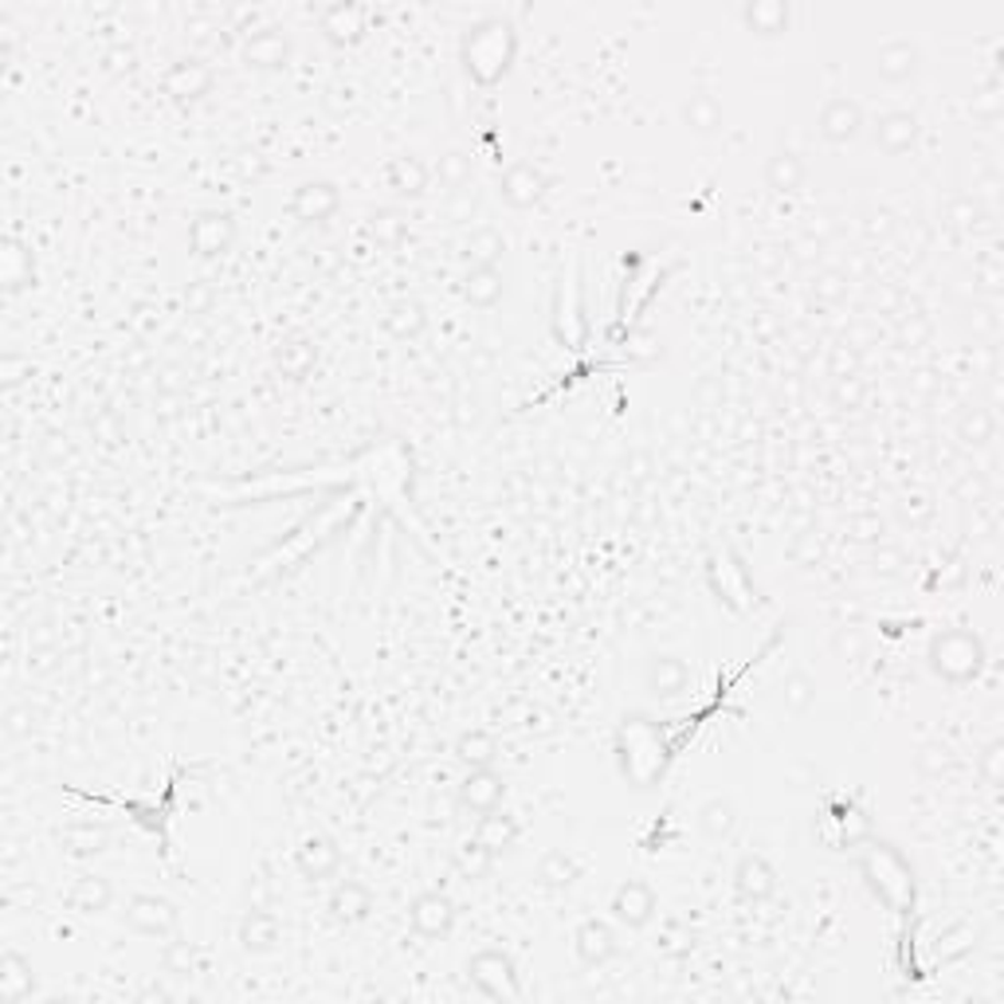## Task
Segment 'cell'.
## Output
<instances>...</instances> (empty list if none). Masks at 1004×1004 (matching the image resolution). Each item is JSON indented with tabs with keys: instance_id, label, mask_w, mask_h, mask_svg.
Wrapping results in <instances>:
<instances>
[{
	"instance_id": "obj_7",
	"label": "cell",
	"mask_w": 1004,
	"mask_h": 1004,
	"mask_svg": "<svg viewBox=\"0 0 1004 1004\" xmlns=\"http://www.w3.org/2000/svg\"><path fill=\"white\" fill-rule=\"evenodd\" d=\"M589 323L581 314V287H577V271H561L557 279V303H554V338L561 341L565 350H581Z\"/></svg>"
},
{
	"instance_id": "obj_34",
	"label": "cell",
	"mask_w": 1004,
	"mask_h": 1004,
	"mask_svg": "<svg viewBox=\"0 0 1004 1004\" xmlns=\"http://www.w3.org/2000/svg\"><path fill=\"white\" fill-rule=\"evenodd\" d=\"M506 295V279H502L499 268H476L467 271V283H463V298L479 310H491L499 306V298Z\"/></svg>"
},
{
	"instance_id": "obj_25",
	"label": "cell",
	"mask_w": 1004,
	"mask_h": 1004,
	"mask_svg": "<svg viewBox=\"0 0 1004 1004\" xmlns=\"http://www.w3.org/2000/svg\"><path fill=\"white\" fill-rule=\"evenodd\" d=\"M644 679H647V690H652V695H659V699H675V695L687 690L690 672H687L683 659H675V655H652V659H647Z\"/></svg>"
},
{
	"instance_id": "obj_51",
	"label": "cell",
	"mask_w": 1004,
	"mask_h": 1004,
	"mask_svg": "<svg viewBox=\"0 0 1004 1004\" xmlns=\"http://www.w3.org/2000/svg\"><path fill=\"white\" fill-rule=\"evenodd\" d=\"M471 212H476V193H471V188H459V193H451L448 220H471Z\"/></svg>"
},
{
	"instance_id": "obj_29",
	"label": "cell",
	"mask_w": 1004,
	"mask_h": 1004,
	"mask_svg": "<svg viewBox=\"0 0 1004 1004\" xmlns=\"http://www.w3.org/2000/svg\"><path fill=\"white\" fill-rule=\"evenodd\" d=\"M279 938H283V930H279V918L268 915V910H260V906H251L248 915H243L240 923V941L248 953H271L279 946Z\"/></svg>"
},
{
	"instance_id": "obj_27",
	"label": "cell",
	"mask_w": 1004,
	"mask_h": 1004,
	"mask_svg": "<svg viewBox=\"0 0 1004 1004\" xmlns=\"http://www.w3.org/2000/svg\"><path fill=\"white\" fill-rule=\"evenodd\" d=\"M875 72L883 83H906L915 79L918 72V47L906 44V40H895V44H883L875 52Z\"/></svg>"
},
{
	"instance_id": "obj_14",
	"label": "cell",
	"mask_w": 1004,
	"mask_h": 1004,
	"mask_svg": "<svg viewBox=\"0 0 1004 1004\" xmlns=\"http://www.w3.org/2000/svg\"><path fill=\"white\" fill-rule=\"evenodd\" d=\"M295 867H298V875L310 878V883L338 875V867H341L338 843H334L330 836H323V832L306 836V840L295 848Z\"/></svg>"
},
{
	"instance_id": "obj_31",
	"label": "cell",
	"mask_w": 1004,
	"mask_h": 1004,
	"mask_svg": "<svg viewBox=\"0 0 1004 1004\" xmlns=\"http://www.w3.org/2000/svg\"><path fill=\"white\" fill-rule=\"evenodd\" d=\"M471 840L479 843V848H487L491 855L506 852V848H514V840H519V825H514V816H506L502 808H491V812L479 816L476 825V836Z\"/></svg>"
},
{
	"instance_id": "obj_33",
	"label": "cell",
	"mask_w": 1004,
	"mask_h": 1004,
	"mask_svg": "<svg viewBox=\"0 0 1004 1004\" xmlns=\"http://www.w3.org/2000/svg\"><path fill=\"white\" fill-rule=\"evenodd\" d=\"M36 989V978H32V965L20 958L17 950H9L0 958V1001L4 1004H20L32 996Z\"/></svg>"
},
{
	"instance_id": "obj_4",
	"label": "cell",
	"mask_w": 1004,
	"mask_h": 1004,
	"mask_svg": "<svg viewBox=\"0 0 1004 1004\" xmlns=\"http://www.w3.org/2000/svg\"><path fill=\"white\" fill-rule=\"evenodd\" d=\"M667 745L659 742V730L647 718H624L620 727V770L636 789H652L667 770Z\"/></svg>"
},
{
	"instance_id": "obj_50",
	"label": "cell",
	"mask_w": 1004,
	"mask_h": 1004,
	"mask_svg": "<svg viewBox=\"0 0 1004 1004\" xmlns=\"http://www.w3.org/2000/svg\"><path fill=\"white\" fill-rule=\"evenodd\" d=\"M165 973H177V978H185V973H193L197 969V946L193 941H170L165 946Z\"/></svg>"
},
{
	"instance_id": "obj_49",
	"label": "cell",
	"mask_w": 1004,
	"mask_h": 1004,
	"mask_svg": "<svg viewBox=\"0 0 1004 1004\" xmlns=\"http://www.w3.org/2000/svg\"><path fill=\"white\" fill-rule=\"evenodd\" d=\"M491 863H494V855L487 852V848H479L476 840H467L456 855V871L463 878H483L487 871H491Z\"/></svg>"
},
{
	"instance_id": "obj_43",
	"label": "cell",
	"mask_w": 1004,
	"mask_h": 1004,
	"mask_svg": "<svg viewBox=\"0 0 1004 1004\" xmlns=\"http://www.w3.org/2000/svg\"><path fill=\"white\" fill-rule=\"evenodd\" d=\"M699 825H702V832H707L710 840H727V836L734 832V825H738L734 805H730V800H722V797L707 800V805L699 808Z\"/></svg>"
},
{
	"instance_id": "obj_39",
	"label": "cell",
	"mask_w": 1004,
	"mask_h": 1004,
	"mask_svg": "<svg viewBox=\"0 0 1004 1004\" xmlns=\"http://www.w3.org/2000/svg\"><path fill=\"white\" fill-rule=\"evenodd\" d=\"M502 251H506V240H502L494 228H479V232H471V240L463 243V260L467 268H499Z\"/></svg>"
},
{
	"instance_id": "obj_11",
	"label": "cell",
	"mask_w": 1004,
	"mask_h": 1004,
	"mask_svg": "<svg viewBox=\"0 0 1004 1004\" xmlns=\"http://www.w3.org/2000/svg\"><path fill=\"white\" fill-rule=\"evenodd\" d=\"M338 208H341V193L330 181H306V185L295 188V197H291V216L303 220V225H326Z\"/></svg>"
},
{
	"instance_id": "obj_12",
	"label": "cell",
	"mask_w": 1004,
	"mask_h": 1004,
	"mask_svg": "<svg viewBox=\"0 0 1004 1004\" xmlns=\"http://www.w3.org/2000/svg\"><path fill=\"white\" fill-rule=\"evenodd\" d=\"M655 910H659L655 891L647 887V883H640V878H628L624 887L612 895V918H616L620 926H628V930H644V926L655 918Z\"/></svg>"
},
{
	"instance_id": "obj_42",
	"label": "cell",
	"mask_w": 1004,
	"mask_h": 1004,
	"mask_svg": "<svg viewBox=\"0 0 1004 1004\" xmlns=\"http://www.w3.org/2000/svg\"><path fill=\"white\" fill-rule=\"evenodd\" d=\"M538 878L546 883V887H569V883H577L581 878V863H577V855H569V852H549V855H542V863H538Z\"/></svg>"
},
{
	"instance_id": "obj_23",
	"label": "cell",
	"mask_w": 1004,
	"mask_h": 1004,
	"mask_svg": "<svg viewBox=\"0 0 1004 1004\" xmlns=\"http://www.w3.org/2000/svg\"><path fill=\"white\" fill-rule=\"evenodd\" d=\"M63 852L75 855V860H87V855H99L107 852L110 843V828L102 820H72V825L59 832Z\"/></svg>"
},
{
	"instance_id": "obj_15",
	"label": "cell",
	"mask_w": 1004,
	"mask_h": 1004,
	"mask_svg": "<svg viewBox=\"0 0 1004 1004\" xmlns=\"http://www.w3.org/2000/svg\"><path fill=\"white\" fill-rule=\"evenodd\" d=\"M499 188H502V200H506L511 208H534L542 197H546L549 177L538 170V165L519 162V165H511V170L502 173Z\"/></svg>"
},
{
	"instance_id": "obj_44",
	"label": "cell",
	"mask_w": 1004,
	"mask_h": 1004,
	"mask_svg": "<svg viewBox=\"0 0 1004 1004\" xmlns=\"http://www.w3.org/2000/svg\"><path fill=\"white\" fill-rule=\"evenodd\" d=\"M32 275H36V271H32V251H24L17 240L4 243V287L9 291L28 287Z\"/></svg>"
},
{
	"instance_id": "obj_8",
	"label": "cell",
	"mask_w": 1004,
	"mask_h": 1004,
	"mask_svg": "<svg viewBox=\"0 0 1004 1004\" xmlns=\"http://www.w3.org/2000/svg\"><path fill=\"white\" fill-rule=\"evenodd\" d=\"M177 906L162 895H134L126 903V926L145 938H173L177 934Z\"/></svg>"
},
{
	"instance_id": "obj_38",
	"label": "cell",
	"mask_w": 1004,
	"mask_h": 1004,
	"mask_svg": "<svg viewBox=\"0 0 1004 1004\" xmlns=\"http://www.w3.org/2000/svg\"><path fill=\"white\" fill-rule=\"evenodd\" d=\"M456 757L467 770H491L494 757H499V742H494L487 730H467L456 742Z\"/></svg>"
},
{
	"instance_id": "obj_22",
	"label": "cell",
	"mask_w": 1004,
	"mask_h": 1004,
	"mask_svg": "<svg viewBox=\"0 0 1004 1004\" xmlns=\"http://www.w3.org/2000/svg\"><path fill=\"white\" fill-rule=\"evenodd\" d=\"M428 181H432L428 165H424L421 157H408V153H404V157H393V162L385 165V185L404 200L424 197V193H428Z\"/></svg>"
},
{
	"instance_id": "obj_24",
	"label": "cell",
	"mask_w": 1004,
	"mask_h": 1004,
	"mask_svg": "<svg viewBox=\"0 0 1004 1004\" xmlns=\"http://www.w3.org/2000/svg\"><path fill=\"white\" fill-rule=\"evenodd\" d=\"M863 130V110L860 102L852 99H832L825 110H820V134L828 138V142H852L855 134Z\"/></svg>"
},
{
	"instance_id": "obj_40",
	"label": "cell",
	"mask_w": 1004,
	"mask_h": 1004,
	"mask_svg": "<svg viewBox=\"0 0 1004 1004\" xmlns=\"http://www.w3.org/2000/svg\"><path fill=\"white\" fill-rule=\"evenodd\" d=\"M683 122H687L695 134H714L718 126H722V107H718L714 95L699 90V95H690L687 107H683Z\"/></svg>"
},
{
	"instance_id": "obj_17",
	"label": "cell",
	"mask_w": 1004,
	"mask_h": 1004,
	"mask_svg": "<svg viewBox=\"0 0 1004 1004\" xmlns=\"http://www.w3.org/2000/svg\"><path fill=\"white\" fill-rule=\"evenodd\" d=\"M243 59L260 72H279L291 63V40L279 32V28H260L255 36H248L243 44Z\"/></svg>"
},
{
	"instance_id": "obj_13",
	"label": "cell",
	"mask_w": 1004,
	"mask_h": 1004,
	"mask_svg": "<svg viewBox=\"0 0 1004 1004\" xmlns=\"http://www.w3.org/2000/svg\"><path fill=\"white\" fill-rule=\"evenodd\" d=\"M816 832H820V840H825L828 848H855V843H863L871 836V820L863 808H855L852 800H848V805H840L836 812H828Z\"/></svg>"
},
{
	"instance_id": "obj_30",
	"label": "cell",
	"mask_w": 1004,
	"mask_h": 1004,
	"mask_svg": "<svg viewBox=\"0 0 1004 1004\" xmlns=\"http://www.w3.org/2000/svg\"><path fill=\"white\" fill-rule=\"evenodd\" d=\"M365 20L369 12L361 4H334V9L323 12V32L334 44H358L365 36Z\"/></svg>"
},
{
	"instance_id": "obj_45",
	"label": "cell",
	"mask_w": 1004,
	"mask_h": 1004,
	"mask_svg": "<svg viewBox=\"0 0 1004 1004\" xmlns=\"http://www.w3.org/2000/svg\"><path fill=\"white\" fill-rule=\"evenodd\" d=\"M781 702H785V710H793V714H805V710L816 702V683H812V675L793 672L789 679L781 683Z\"/></svg>"
},
{
	"instance_id": "obj_5",
	"label": "cell",
	"mask_w": 1004,
	"mask_h": 1004,
	"mask_svg": "<svg viewBox=\"0 0 1004 1004\" xmlns=\"http://www.w3.org/2000/svg\"><path fill=\"white\" fill-rule=\"evenodd\" d=\"M985 664V647L973 632H941L930 644V667L946 683H969Z\"/></svg>"
},
{
	"instance_id": "obj_10",
	"label": "cell",
	"mask_w": 1004,
	"mask_h": 1004,
	"mask_svg": "<svg viewBox=\"0 0 1004 1004\" xmlns=\"http://www.w3.org/2000/svg\"><path fill=\"white\" fill-rule=\"evenodd\" d=\"M236 243V225L228 212H200L188 228V248L197 251L200 260H216Z\"/></svg>"
},
{
	"instance_id": "obj_41",
	"label": "cell",
	"mask_w": 1004,
	"mask_h": 1004,
	"mask_svg": "<svg viewBox=\"0 0 1004 1004\" xmlns=\"http://www.w3.org/2000/svg\"><path fill=\"white\" fill-rule=\"evenodd\" d=\"M765 181H770L773 193H797L800 181H805V162H800L797 153H777L765 165Z\"/></svg>"
},
{
	"instance_id": "obj_26",
	"label": "cell",
	"mask_w": 1004,
	"mask_h": 1004,
	"mask_svg": "<svg viewBox=\"0 0 1004 1004\" xmlns=\"http://www.w3.org/2000/svg\"><path fill=\"white\" fill-rule=\"evenodd\" d=\"M710 581L718 589V601H727L730 609L742 612L750 604V581H745V569L730 557H714L710 561Z\"/></svg>"
},
{
	"instance_id": "obj_36",
	"label": "cell",
	"mask_w": 1004,
	"mask_h": 1004,
	"mask_svg": "<svg viewBox=\"0 0 1004 1004\" xmlns=\"http://www.w3.org/2000/svg\"><path fill=\"white\" fill-rule=\"evenodd\" d=\"M742 20L750 32L757 36H781L789 28V4H777V0H753L742 9Z\"/></svg>"
},
{
	"instance_id": "obj_37",
	"label": "cell",
	"mask_w": 1004,
	"mask_h": 1004,
	"mask_svg": "<svg viewBox=\"0 0 1004 1004\" xmlns=\"http://www.w3.org/2000/svg\"><path fill=\"white\" fill-rule=\"evenodd\" d=\"M424 326H428V314H424V306L413 303V298H401V303H393L385 310V330L393 334L396 341L421 338Z\"/></svg>"
},
{
	"instance_id": "obj_28",
	"label": "cell",
	"mask_w": 1004,
	"mask_h": 1004,
	"mask_svg": "<svg viewBox=\"0 0 1004 1004\" xmlns=\"http://www.w3.org/2000/svg\"><path fill=\"white\" fill-rule=\"evenodd\" d=\"M369 910H373V891L365 887V883H358V878H346V883H338L330 895V915L338 918V923H361V918H369Z\"/></svg>"
},
{
	"instance_id": "obj_53",
	"label": "cell",
	"mask_w": 1004,
	"mask_h": 1004,
	"mask_svg": "<svg viewBox=\"0 0 1004 1004\" xmlns=\"http://www.w3.org/2000/svg\"><path fill=\"white\" fill-rule=\"evenodd\" d=\"M985 777L1001 781V745H989L985 750Z\"/></svg>"
},
{
	"instance_id": "obj_47",
	"label": "cell",
	"mask_w": 1004,
	"mask_h": 1004,
	"mask_svg": "<svg viewBox=\"0 0 1004 1004\" xmlns=\"http://www.w3.org/2000/svg\"><path fill=\"white\" fill-rule=\"evenodd\" d=\"M369 236H373L376 248H401V240L408 236V225L396 212H376L373 225H369Z\"/></svg>"
},
{
	"instance_id": "obj_21",
	"label": "cell",
	"mask_w": 1004,
	"mask_h": 1004,
	"mask_svg": "<svg viewBox=\"0 0 1004 1004\" xmlns=\"http://www.w3.org/2000/svg\"><path fill=\"white\" fill-rule=\"evenodd\" d=\"M918 142V118L910 110H891L875 122V145L883 153H906Z\"/></svg>"
},
{
	"instance_id": "obj_48",
	"label": "cell",
	"mask_w": 1004,
	"mask_h": 1004,
	"mask_svg": "<svg viewBox=\"0 0 1004 1004\" xmlns=\"http://www.w3.org/2000/svg\"><path fill=\"white\" fill-rule=\"evenodd\" d=\"M993 432H996V424H993V416H989L985 408H973V413H965V416H961V424H958L961 444H973V448L989 444V439H993Z\"/></svg>"
},
{
	"instance_id": "obj_2",
	"label": "cell",
	"mask_w": 1004,
	"mask_h": 1004,
	"mask_svg": "<svg viewBox=\"0 0 1004 1004\" xmlns=\"http://www.w3.org/2000/svg\"><path fill=\"white\" fill-rule=\"evenodd\" d=\"M346 514H350V506H341V502H334V506H323L318 514H310V519H306L303 526H298L295 534L283 542V546H275L268 557L255 561V569L248 574V581H263V577H279V574H287V569H295L303 557H310L314 549L330 538Z\"/></svg>"
},
{
	"instance_id": "obj_1",
	"label": "cell",
	"mask_w": 1004,
	"mask_h": 1004,
	"mask_svg": "<svg viewBox=\"0 0 1004 1004\" xmlns=\"http://www.w3.org/2000/svg\"><path fill=\"white\" fill-rule=\"evenodd\" d=\"M519 40L506 20H483V24L467 28L463 36V67L479 87H494L502 75L511 72Z\"/></svg>"
},
{
	"instance_id": "obj_9",
	"label": "cell",
	"mask_w": 1004,
	"mask_h": 1004,
	"mask_svg": "<svg viewBox=\"0 0 1004 1004\" xmlns=\"http://www.w3.org/2000/svg\"><path fill=\"white\" fill-rule=\"evenodd\" d=\"M408 923H413V930L428 941L448 938L451 926H456V903H451L448 895H439V891H428V895H421L413 906H408Z\"/></svg>"
},
{
	"instance_id": "obj_6",
	"label": "cell",
	"mask_w": 1004,
	"mask_h": 1004,
	"mask_svg": "<svg viewBox=\"0 0 1004 1004\" xmlns=\"http://www.w3.org/2000/svg\"><path fill=\"white\" fill-rule=\"evenodd\" d=\"M467 978H471V985L479 989L483 996H491V1001H511V996H522V985H519V973H514V961L511 953L502 950H479L476 958L467 961Z\"/></svg>"
},
{
	"instance_id": "obj_16",
	"label": "cell",
	"mask_w": 1004,
	"mask_h": 1004,
	"mask_svg": "<svg viewBox=\"0 0 1004 1004\" xmlns=\"http://www.w3.org/2000/svg\"><path fill=\"white\" fill-rule=\"evenodd\" d=\"M506 797V781L499 777L494 770H471L459 785V805L471 808V812H491V808L502 805Z\"/></svg>"
},
{
	"instance_id": "obj_20",
	"label": "cell",
	"mask_w": 1004,
	"mask_h": 1004,
	"mask_svg": "<svg viewBox=\"0 0 1004 1004\" xmlns=\"http://www.w3.org/2000/svg\"><path fill=\"white\" fill-rule=\"evenodd\" d=\"M165 90L173 99H205L212 90V67L200 59H185V63H173L170 75H165Z\"/></svg>"
},
{
	"instance_id": "obj_46",
	"label": "cell",
	"mask_w": 1004,
	"mask_h": 1004,
	"mask_svg": "<svg viewBox=\"0 0 1004 1004\" xmlns=\"http://www.w3.org/2000/svg\"><path fill=\"white\" fill-rule=\"evenodd\" d=\"M436 177H439V185H444V188L459 193V188L471 185V157H467V153H459V150L444 153V157H439V165H436Z\"/></svg>"
},
{
	"instance_id": "obj_19",
	"label": "cell",
	"mask_w": 1004,
	"mask_h": 1004,
	"mask_svg": "<svg viewBox=\"0 0 1004 1004\" xmlns=\"http://www.w3.org/2000/svg\"><path fill=\"white\" fill-rule=\"evenodd\" d=\"M574 946H577V958H581L585 965H604V961L616 953V934H612V926L601 923V918H585L574 934Z\"/></svg>"
},
{
	"instance_id": "obj_18",
	"label": "cell",
	"mask_w": 1004,
	"mask_h": 1004,
	"mask_svg": "<svg viewBox=\"0 0 1004 1004\" xmlns=\"http://www.w3.org/2000/svg\"><path fill=\"white\" fill-rule=\"evenodd\" d=\"M734 883H738V895L750 898V903H765V898L777 891V871L765 855H742L734 871Z\"/></svg>"
},
{
	"instance_id": "obj_3",
	"label": "cell",
	"mask_w": 1004,
	"mask_h": 1004,
	"mask_svg": "<svg viewBox=\"0 0 1004 1004\" xmlns=\"http://www.w3.org/2000/svg\"><path fill=\"white\" fill-rule=\"evenodd\" d=\"M860 871L887 910L910 915V906H915V871L891 843H871L867 852L860 855Z\"/></svg>"
},
{
	"instance_id": "obj_32",
	"label": "cell",
	"mask_w": 1004,
	"mask_h": 1004,
	"mask_svg": "<svg viewBox=\"0 0 1004 1004\" xmlns=\"http://www.w3.org/2000/svg\"><path fill=\"white\" fill-rule=\"evenodd\" d=\"M114 898V887H110L107 875H83L75 878V887L67 891V906L75 915H102Z\"/></svg>"
},
{
	"instance_id": "obj_52",
	"label": "cell",
	"mask_w": 1004,
	"mask_h": 1004,
	"mask_svg": "<svg viewBox=\"0 0 1004 1004\" xmlns=\"http://www.w3.org/2000/svg\"><path fill=\"white\" fill-rule=\"evenodd\" d=\"M852 534H855L860 542H875L878 534H883V522H878L875 514H863V519H855V522H852Z\"/></svg>"
},
{
	"instance_id": "obj_54",
	"label": "cell",
	"mask_w": 1004,
	"mask_h": 1004,
	"mask_svg": "<svg viewBox=\"0 0 1004 1004\" xmlns=\"http://www.w3.org/2000/svg\"><path fill=\"white\" fill-rule=\"evenodd\" d=\"M208 303H212V291H208V287H197L193 295H188V310H193V314H200Z\"/></svg>"
},
{
	"instance_id": "obj_35",
	"label": "cell",
	"mask_w": 1004,
	"mask_h": 1004,
	"mask_svg": "<svg viewBox=\"0 0 1004 1004\" xmlns=\"http://www.w3.org/2000/svg\"><path fill=\"white\" fill-rule=\"evenodd\" d=\"M314 361H318V350H314L306 338H287L279 341L275 350V365L279 373L287 376V381H306V376L314 373Z\"/></svg>"
}]
</instances>
